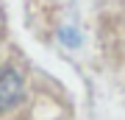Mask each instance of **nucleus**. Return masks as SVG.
Listing matches in <instances>:
<instances>
[{
	"label": "nucleus",
	"mask_w": 125,
	"mask_h": 120,
	"mask_svg": "<svg viewBox=\"0 0 125 120\" xmlns=\"http://www.w3.org/2000/svg\"><path fill=\"white\" fill-rule=\"evenodd\" d=\"M22 98V78L14 70H3L0 73V112L17 106Z\"/></svg>",
	"instance_id": "f257e3e1"
}]
</instances>
